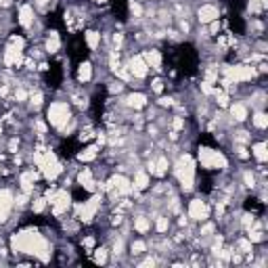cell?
Here are the masks:
<instances>
[{"mask_svg":"<svg viewBox=\"0 0 268 268\" xmlns=\"http://www.w3.org/2000/svg\"><path fill=\"white\" fill-rule=\"evenodd\" d=\"M13 101L27 103V101H30V90H25L23 86H17L15 90H13Z\"/></svg>","mask_w":268,"mask_h":268,"instance_id":"obj_32","label":"cell"},{"mask_svg":"<svg viewBox=\"0 0 268 268\" xmlns=\"http://www.w3.org/2000/svg\"><path fill=\"white\" fill-rule=\"evenodd\" d=\"M15 208V195L11 189H0V210H13Z\"/></svg>","mask_w":268,"mask_h":268,"instance_id":"obj_22","label":"cell"},{"mask_svg":"<svg viewBox=\"0 0 268 268\" xmlns=\"http://www.w3.org/2000/svg\"><path fill=\"white\" fill-rule=\"evenodd\" d=\"M34 9L46 11V9H48V0H34Z\"/></svg>","mask_w":268,"mask_h":268,"instance_id":"obj_43","label":"cell"},{"mask_svg":"<svg viewBox=\"0 0 268 268\" xmlns=\"http://www.w3.org/2000/svg\"><path fill=\"white\" fill-rule=\"evenodd\" d=\"M11 248H13L15 253H23V256L38 258L40 262H48L51 256H53L51 243H48L46 239L42 237L38 230H34V229L15 232V235L11 237Z\"/></svg>","mask_w":268,"mask_h":268,"instance_id":"obj_1","label":"cell"},{"mask_svg":"<svg viewBox=\"0 0 268 268\" xmlns=\"http://www.w3.org/2000/svg\"><path fill=\"white\" fill-rule=\"evenodd\" d=\"M268 6V0H249L248 2V11L249 15H262Z\"/></svg>","mask_w":268,"mask_h":268,"instance_id":"obj_27","label":"cell"},{"mask_svg":"<svg viewBox=\"0 0 268 268\" xmlns=\"http://www.w3.org/2000/svg\"><path fill=\"white\" fill-rule=\"evenodd\" d=\"M229 114H230V119L235 124H243V122H248V117H249V109L245 103L235 101V103L229 105Z\"/></svg>","mask_w":268,"mask_h":268,"instance_id":"obj_12","label":"cell"},{"mask_svg":"<svg viewBox=\"0 0 268 268\" xmlns=\"http://www.w3.org/2000/svg\"><path fill=\"white\" fill-rule=\"evenodd\" d=\"M251 124H253V128H258V130H266L268 115L264 114V109H256V114L251 115Z\"/></svg>","mask_w":268,"mask_h":268,"instance_id":"obj_24","label":"cell"},{"mask_svg":"<svg viewBox=\"0 0 268 268\" xmlns=\"http://www.w3.org/2000/svg\"><path fill=\"white\" fill-rule=\"evenodd\" d=\"M101 32H96V30H88L86 34H84V42H86V46H88V51H96L98 46H101Z\"/></svg>","mask_w":268,"mask_h":268,"instance_id":"obj_21","label":"cell"},{"mask_svg":"<svg viewBox=\"0 0 268 268\" xmlns=\"http://www.w3.org/2000/svg\"><path fill=\"white\" fill-rule=\"evenodd\" d=\"M109 249L107 248H95L93 249V262L95 264H107V258H109Z\"/></svg>","mask_w":268,"mask_h":268,"instance_id":"obj_29","label":"cell"},{"mask_svg":"<svg viewBox=\"0 0 268 268\" xmlns=\"http://www.w3.org/2000/svg\"><path fill=\"white\" fill-rule=\"evenodd\" d=\"M48 206H51V211L55 218H61L69 210V206H72V195L65 189H57L51 199H48Z\"/></svg>","mask_w":268,"mask_h":268,"instance_id":"obj_6","label":"cell"},{"mask_svg":"<svg viewBox=\"0 0 268 268\" xmlns=\"http://www.w3.org/2000/svg\"><path fill=\"white\" fill-rule=\"evenodd\" d=\"M124 251H126V243H124V239L119 237V239H115V241H114V245H111V253H114L115 258H119Z\"/></svg>","mask_w":268,"mask_h":268,"instance_id":"obj_35","label":"cell"},{"mask_svg":"<svg viewBox=\"0 0 268 268\" xmlns=\"http://www.w3.org/2000/svg\"><path fill=\"white\" fill-rule=\"evenodd\" d=\"M187 216H189V220H193V222H206L211 218V208H210V203L203 199H191L189 201V208H187Z\"/></svg>","mask_w":268,"mask_h":268,"instance_id":"obj_7","label":"cell"},{"mask_svg":"<svg viewBox=\"0 0 268 268\" xmlns=\"http://www.w3.org/2000/svg\"><path fill=\"white\" fill-rule=\"evenodd\" d=\"M178 27H180V34H182V36H187V34L191 32V23H189L187 19H180V21H178Z\"/></svg>","mask_w":268,"mask_h":268,"instance_id":"obj_39","label":"cell"},{"mask_svg":"<svg viewBox=\"0 0 268 268\" xmlns=\"http://www.w3.org/2000/svg\"><path fill=\"white\" fill-rule=\"evenodd\" d=\"M124 105L128 109H134V111L145 109L147 107V95L145 93H130L128 96L124 98Z\"/></svg>","mask_w":268,"mask_h":268,"instance_id":"obj_15","label":"cell"},{"mask_svg":"<svg viewBox=\"0 0 268 268\" xmlns=\"http://www.w3.org/2000/svg\"><path fill=\"white\" fill-rule=\"evenodd\" d=\"M111 40H114V48H115V51H119V46L124 44V32H115Z\"/></svg>","mask_w":268,"mask_h":268,"instance_id":"obj_37","label":"cell"},{"mask_svg":"<svg viewBox=\"0 0 268 268\" xmlns=\"http://www.w3.org/2000/svg\"><path fill=\"white\" fill-rule=\"evenodd\" d=\"M74 119L72 114V103L67 101H53L51 105L46 107V122L57 130L67 128V124Z\"/></svg>","mask_w":268,"mask_h":268,"instance_id":"obj_3","label":"cell"},{"mask_svg":"<svg viewBox=\"0 0 268 268\" xmlns=\"http://www.w3.org/2000/svg\"><path fill=\"white\" fill-rule=\"evenodd\" d=\"M251 155L260 161V164H264V161L268 159V151H266V143H264V140H260V143H253V145H251Z\"/></svg>","mask_w":268,"mask_h":268,"instance_id":"obj_23","label":"cell"},{"mask_svg":"<svg viewBox=\"0 0 268 268\" xmlns=\"http://www.w3.org/2000/svg\"><path fill=\"white\" fill-rule=\"evenodd\" d=\"M122 90H124V82H111V86H109L111 95H119Z\"/></svg>","mask_w":268,"mask_h":268,"instance_id":"obj_40","label":"cell"},{"mask_svg":"<svg viewBox=\"0 0 268 268\" xmlns=\"http://www.w3.org/2000/svg\"><path fill=\"white\" fill-rule=\"evenodd\" d=\"M76 77H77V82H80V84H88L90 80H93V65H90L88 61L80 63V67H77Z\"/></svg>","mask_w":268,"mask_h":268,"instance_id":"obj_20","label":"cell"},{"mask_svg":"<svg viewBox=\"0 0 268 268\" xmlns=\"http://www.w3.org/2000/svg\"><path fill=\"white\" fill-rule=\"evenodd\" d=\"M128 9H130V15L136 17V19H140V17H143V13H145L138 0H130V2H128Z\"/></svg>","mask_w":268,"mask_h":268,"instance_id":"obj_34","label":"cell"},{"mask_svg":"<svg viewBox=\"0 0 268 268\" xmlns=\"http://www.w3.org/2000/svg\"><path fill=\"white\" fill-rule=\"evenodd\" d=\"M235 249L241 253V256H248V253H253V243L248 237H239L235 241Z\"/></svg>","mask_w":268,"mask_h":268,"instance_id":"obj_25","label":"cell"},{"mask_svg":"<svg viewBox=\"0 0 268 268\" xmlns=\"http://www.w3.org/2000/svg\"><path fill=\"white\" fill-rule=\"evenodd\" d=\"M168 229H170V218H168V216H157V218H155V230H157L159 235H166Z\"/></svg>","mask_w":268,"mask_h":268,"instance_id":"obj_31","label":"cell"},{"mask_svg":"<svg viewBox=\"0 0 268 268\" xmlns=\"http://www.w3.org/2000/svg\"><path fill=\"white\" fill-rule=\"evenodd\" d=\"M128 72L132 77H136V80H145L147 76H149V67H147V63L143 59V55H132L130 61H128Z\"/></svg>","mask_w":268,"mask_h":268,"instance_id":"obj_8","label":"cell"},{"mask_svg":"<svg viewBox=\"0 0 268 268\" xmlns=\"http://www.w3.org/2000/svg\"><path fill=\"white\" fill-rule=\"evenodd\" d=\"M93 2H96V4H105L107 0H93Z\"/></svg>","mask_w":268,"mask_h":268,"instance_id":"obj_45","label":"cell"},{"mask_svg":"<svg viewBox=\"0 0 268 268\" xmlns=\"http://www.w3.org/2000/svg\"><path fill=\"white\" fill-rule=\"evenodd\" d=\"M151 90L153 93H161V90H164V84H161L159 77H155V80L151 82Z\"/></svg>","mask_w":268,"mask_h":268,"instance_id":"obj_41","label":"cell"},{"mask_svg":"<svg viewBox=\"0 0 268 268\" xmlns=\"http://www.w3.org/2000/svg\"><path fill=\"white\" fill-rule=\"evenodd\" d=\"M44 51L48 55H57L61 51V38H59V32H48V36L44 40Z\"/></svg>","mask_w":268,"mask_h":268,"instance_id":"obj_17","label":"cell"},{"mask_svg":"<svg viewBox=\"0 0 268 268\" xmlns=\"http://www.w3.org/2000/svg\"><path fill=\"white\" fill-rule=\"evenodd\" d=\"M195 168H197L195 159L189 153L180 155L178 161L174 164V176H176V180H178L182 193H191L195 189V172H197Z\"/></svg>","mask_w":268,"mask_h":268,"instance_id":"obj_2","label":"cell"},{"mask_svg":"<svg viewBox=\"0 0 268 268\" xmlns=\"http://www.w3.org/2000/svg\"><path fill=\"white\" fill-rule=\"evenodd\" d=\"M197 159H199L201 168H206V170H227L229 168V161L224 157V153L218 149H211V147H206V145L199 147Z\"/></svg>","mask_w":268,"mask_h":268,"instance_id":"obj_4","label":"cell"},{"mask_svg":"<svg viewBox=\"0 0 268 268\" xmlns=\"http://www.w3.org/2000/svg\"><path fill=\"white\" fill-rule=\"evenodd\" d=\"M151 185V174L145 170V168H138L134 172V178H132V193H140V191H147Z\"/></svg>","mask_w":268,"mask_h":268,"instance_id":"obj_10","label":"cell"},{"mask_svg":"<svg viewBox=\"0 0 268 268\" xmlns=\"http://www.w3.org/2000/svg\"><path fill=\"white\" fill-rule=\"evenodd\" d=\"M19 149V138H11L9 140V153H17Z\"/></svg>","mask_w":268,"mask_h":268,"instance_id":"obj_44","label":"cell"},{"mask_svg":"<svg viewBox=\"0 0 268 268\" xmlns=\"http://www.w3.org/2000/svg\"><path fill=\"white\" fill-rule=\"evenodd\" d=\"M98 151H101V147H98V145L84 147V149L77 153V161H84V164H88V161H95V159L98 157Z\"/></svg>","mask_w":268,"mask_h":268,"instance_id":"obj_19","label":"cell"},{"mask_svg":"<svg viewBox=\"0 0 268 268\" xmlns=\"http://www.w3.org/2000/svg\"><path fill=\"white\" fill-rule=\"evenodd\" d=\"M153 161H155V174L153 176H159V178H161V176H166L168 168H170V161H168L166 155H159V157L153 159Z\"/></svg>","mask_w":268,"mask_h":268,"instance_id":"obj_26","label":"cell"},{"mask_svg":"<svg viewBox=\"0 0 268 268\" xmlns=\"http://www.w3.org/2000/svg\"><path fill=\"white\" fill-rule=\"evenodd\" d=\"M132 229L138 232V235H147V232H151V218L149 216H136L132 220Z\"/></svg>","mask_w":268,"mask_h":268,"instance_id":"obj_18","label":"cell"},{"mask_svg":"<svg viewBox=\"0 0 268 268\" xmlns=\"http://www.w3.org/2000/svg\"><path fill=\"white\" fill-rule=\"evenodd\" d=\"M30 105H32V109H40L42 105H44V95H42L40 90H36V93H30Z\"/></svg>","mask_w":268,"mask_h":268,"instance_id":"obj_33","label":"cell"},{"mask_svg":"<svg viewBox=\"0 0 268 268\" xmlns=\"http://www.w3.org/2000/svg\"><path fill=\"white\" fill-rule=\"evenodd\" d=\"M17 21L21 27H25V30H30L34 25V21H36V11H34V4H21L19 6V13H17Z\"/></svg>","mask_w":268,"mask_h":268,"instance_id":"obj_13","label":"cell"},{"mask_svg":"<svg viewBox=\"0 0 268 268\" xmlns=\"http://www.w3.org/2000/svg\"><path fill=\"white\" fill-rule=\"evenodd\" d=\"M128 249H130L132 256H143V253H147V241H143V239H134Z\"/></svg>","mask_w":268,"mask_h":268,"instance_id":"obj_28","label":"cell"},{"mask_svg":"<svg viewBox=\"0 0 268 268\" xmlns=\"http://www.w3.org/2000/svg\"><path fill=\"white\" fill-rule=\"evenodd\" d=\"M77 185H80L82 189H86V191H90V193H95V174H93V170L90 168H84V170H80L77 172Z\"/></svg>","mask_w":268,"mask_h":268,"instance_id":"obj_16","label":"cell"},{"mask_svg":"<svg viewBox=\"0 0 268 268\" xmlns=\"http://www.w3.org/2000/svg\"><path fill=\"white\" fill-rule=\"evenodd\" d=\"M30 206H32L34 214H44V210L48 206V199H46V197H36V199H32Z\"/></svg>","mask_w":268,"mask_h":268,"instance_id":"obj_30","label":"cell"},{"mask_svg":"<svg viewBox=\"0 0 268 268\" xmlns=\"http://www.w3.org/2000/svg\"><path fill=\"white\" fill-rule=\"evenodd\" d=\"M174 105V98L172 96H161L159 98V107H172Z\"/></svg>","mask_w":268,"mask_h":268,"instance_id":"obj_42","label":"cell"},{"mask_svg":"<svg viewBox=\"0 0 268 268\" xmlns=\"http://www.w3.org/2000/svg\"><path fill=\"white\" fill-rule=\"evenodd\" d=\"M101 203H103V195L101 193H95L86 201H77L76 203V218L80 222H84V224L93 222L96 218V214H98V210H101Z\"/></svg>","mask_w":268,"mask_h":268,"instance_id":"obj_5","label":"cell"},{"mask_svg":"<svg viewBox=\"0 0 268 268\" xmlns=\"http://www.w3.org/2000/svg\"><path fill=\"white\" fill-rule=\"evenodd\" d=\"M208 32H210V36H216L218 32H220V21H211V23H208Z\"/></svg>","mask_w":268,"mask_h":268,"instance_id":"obj_38","label":"cell"},{"mask_svg":"<svg viewBox=\"0 0 268 268\" xmlns=\"http://www.w3.org/2000/svg\"><path fill=\"white\" fill-rule=\"evenodd\" d=\"M23 51H19L13 44H9L4 48V65L6 67H21L23 65Z\"/></svg>","mask_w":268,"mask_h":268,"instance_id":"obj_14","label":"cell"},{"mask_svg":"<svg viewBox=\"0 0 268 268\" xmlns=\"http://www.w3.org/2000/svg\"><path fill=\"white\" fill-rule=\"evenodd\" d=\"M243 182H245V187L253 189V187H256V174H253L251 170H245L243 172Z\"/></svg>","mask_w":268,"mask_h":268,"instance_id":"obj_36","label":"cell"},{"mask_svg":"<svg viewBox=\"0 0 268 268\" xmlns=\"http://www.w3.org/2000/svg\"><path fill=\"white\" fill-rule=\"evenodd\" d=\"M147 63V67L153 69V72H161V65H164V57H161L159 48H147V51L140 53Z\"/></svg>","mask_w":268,"mask_h":268,"instance_id":"obj_11","label":"cell"},{"mask_svg":"<svg viewBox=\"0 0 268 268\" xmlns=\"http://www.w3.org/2000/svg\"><path fill=\"white\" fill-rule=\"evenodd\" d=\"M220 17V9H218L216 4H201L199 9H197V21H199L201 25H208L211 21H216Z\"/></svg>","mask_w":268,"mask_h":268,"instance_id":"obj_9","label":"cell"}]
</instances>
